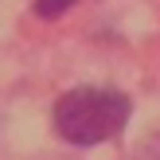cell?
<instances>
[{
	"instance_id": "obj_3",
	"label": "cell",
	"mask_w": 160,
	"mask_h": 160,
	"mask_svg": "<svg viewBox=\"0 0 160 160\" xmlns=\"http://www.w3.org/2000/svg\"><path fill=\"white\" fill-rule=\"evenodd\" d=\"M141 160H160V137H156V141H148V145L141 148Z\"/></svg>"
},
{
	"instance_id": "obj_2",
	"label": "cell",
	"mask_w": 160,
	"mask_h": 160,
	"mask_svg": "<svg viewBox=\"0 0 160 160\" xmlns=\"http://www.w3.org/2000/svg\"><path fill=\"white\" fill-rule=\"evenodd\" d=\"M70 4H74V0H35V12L43 16V20H55V16H62Z\"/></svg>"
},
{
	"instance_id": "obj_1",
	"label": "cell",
	"mask_w": 160,
	"mask_h": 160,
	"mask_svg": "<svg viewBox=\"0 0 160 160\" xmlns=\"http://www.w3.org/2000/svg\"><path fill=\"white\" fill-rule=\"evenodd\" d=\"M133 106L125 94L117 90H98V86H82L59 98L55 106V129L70 145H102V141L117 137L129 121Z\"/></svg>"
}]
</instances>
